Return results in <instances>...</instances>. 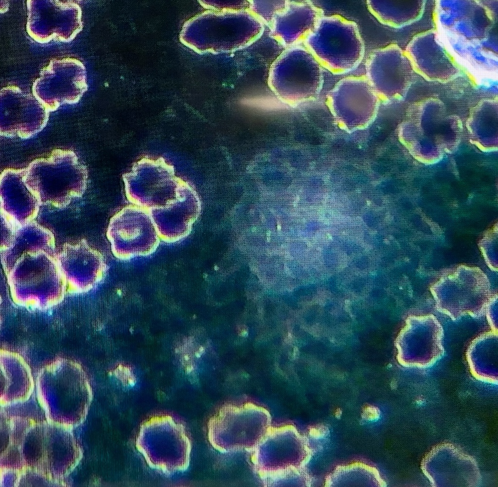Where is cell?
<instances>
[{
  "instance_id": "cell-1",
  "label": "cell",
  "mask_w": 498,
  "mask_h": 487,
  "mask_svg": "<svg viewBox=\"0 0 498 487\" xmlns=\"http://www.w3.org/2000/svg\"><path fill=\"white\" fill-rule=\"evenodd\" d=\"M303 44L321 67L336 75L354 70L365 54L357 24L337 14L323 16Z\"/></svg>"
},
{
  "instance_id": "cell-2",
  "label": "cell",
  "mask_w": 498,
  "mask_h": 487,
  "mask_svg": "<svg viewBox=\"0 0 498 487\" xmlns=\"http://www.w3.org/2000/svg\"><path fill=\"white\" fill-rule=\"evenodd\" d=\"M324 78L322 67L300 45L286 48L269 71L268 84L281 100L296 104L318 95Z\"/></svg>"
},
{
  "instance_id": "cell-3",
  "label": "cell",
  "mask_w": 498,
  "mask_h": 487,
  "mask_svg": "<svg viewBox=\"0 0 498 487\" xmlns=\"http://www.w3.org/2000/svg\"><path fill=\"white\" fill-rule=\"evenodd\" d=\"M199 21L201 50L211 52H229L246 47L263 30V23L249 10H209Z\"/></svg>"
},
{
  "instance_id": "cell-4",
  "label": "cell",
  "mask_w": 498,
  "mask_h": 487,
  "mask_svg": "<svg viewBox=\"0 0 498 487\" xmlns=\"http://www.w3.org/2000/svg\"><path fill=\"white\" fill-rule=\"evenodd\" d=\"M365 69L371 86L384 100L402 96L418 74L405 51L395 44L374 50L366 60Z\"/></svg>"
},
{
  "instance_id": "cell-5",
  "label": "cell",
  "mask_w": 498,
  "mask_h": 487,
  "mask_svg": "<svg viewBox=\"0 0 498 487\" xmlns=\"http://www.w3.org/2000/svg\"><path fill=\"white\" fill-rule=\"evenodd\" d=\"M61 150H54L49 156L33 161L24 169V183L35 196L43 187L62 189L71 198L80 193L76 185H86L87 171L76 157L67 166L60 161Z\"/></svg>"
},
{
  "instance_id": "cell-6",
  "label": "cell",
  "mask_w": 498,
  "mask_h": 487,
  "mask_svg": "<svg viewBox=\"0 0 498 487\" xmlns=\"http://www.w3.org/2000/svg\"><path fill=\"white\" fill-rule=\"evenodd\" d=\"M405 52L416 72L427 80L446 82L462 74L460 67L440 40L436 30L415 36Z\"/></svg>"
},
{
  "instance_id": "cell-7",
  "label": "cell",
  "mask_w": 498,
  "mask_h": 487,
  "mask_svg": "<svg viewBox=\"0 0 498 487\" xmlns=\"http://www.w3.org/2000/svg\"><path fill=\"white\" fill-rule=\"evenodd\" d=\"M323 10L311 0H286L269 25L272 37L284 47L299 46L315 30Z\"/></svg>"
},
{
  "instance_id": "cell-8",
  "label": "cell",
  "mask_w": 498,
  "mask_h": 487,
  "mask_svg": "<svg viewBox=\"0 0 498 487\" xmlns=\"http://www.w3.org/2000/svg\"><path fill=\"white\" fill-rule=\"evenodd\" d=\"M426 0H367L370 12L382 24L400 28L419 19Z\"/></svg>"
},
{
  "instance_id": "cell-9",
  "label": "cell",
  "mask_w": 498,
  "mask_h": 487,
  "mask_svg": "<svg viewBox=\"0 0 498 487\" xmlns=\"http://www.w3.org/2000/svg\"><path fill=\"white\" fill-rule=\"evenodd\" d=\"M495 20L481 2L477 1L471 13L456 21L449 30L468 41L479 40L489 34Z\"/></svg>"
},
{
  "instance_id": "cell-10",
  "label": "cell",
  "mask_w": 498,
  "mask_h": 487,
  "mask_svg": "<svg viewBox=\"0 0 498 487\" xmlns=\"http://www.w3.org/2000/svg\"><path fill=\"white\" fill-rule=\"evenodd\" d=\"M465 59L470 64L486 71L497 73L498 55L482 49L477 41H468Z\"/></svg>"
},
{
  "instance_id": "cell-11",
  "label": "cell",
  "mask_w": 498,
  "mask_h": 487,
  "mask_svg": "<svg viewBox=\"0 0 498 487\" xmlns=\"http://www.w3.org/2000/svg\"><path fill=\"white\" fill-rule=\"evenodd\" d=\"M249 10L263 23L270 25L274 15L285 5L286 0H249Z\"/></svg>"
},
{
  "instance_id": "cell-12",
  "label": "cell",
  "mask_w": 498,
  "mask_h": 487,
  "mask_svg": "<svg viewBox=\"0 0 498 487\" xmlns=\"http://www.w3.org/2000/svg\"><path fill=\"white\" fill-rule=\"evenodd\" d=\"M436 2V9L450 13L456 21L468 16L477 3L476 0H442Z\"/></svg>"
},
{
  "instance_id": "cell-13",
  "label": "cell",
  "mask_w": 498,
  "mask_h": 487,
  "mask_svg": "<svg viewBox=\"0 0 498 487\" xmlns=\"http://www.w3.org/2000/svg\"><path fill=\"white\" fill-rule=\"evenodd\" d=\"M205 5L210 10L216 11L249 10V0H209Z\"/></svg>"
},
{
  "instance_id": "cell-14",
  "label": "cell",
  "mask_w": 498,
  "mask_h": 487,
  "mask_svg": "<svg viewBox=\"0 0 498 487\" xmlns=\"http://www.w3.org/2000/svg\"><path fill=\"white\" fill-rule=\"evenodd\" d=\"M494 29L495 26L486 37L476 41L482 49L498 55V35Z\"/></svg>"
},
{
  "instance_id": "cell-15",
  "label": "cell",
  "mask_w": 498,
  "mask_h": 487,
  "mask_svg": "<svg viewBox=\"0 0 498 487\" xmlns=\"http://www.w3.org/2000/svg\"><path fill=\"white\" fill-rule=\"evenodd\" d=\"M475 88L480 92L497 94L498 79L492 77L482 78L479 80Z\"/></svg>"
}]
</instances>
